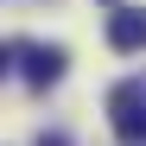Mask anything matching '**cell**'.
Returning a JSON list of instances; mask_svg holds the SVG:
<instances>
[{"instance_id": "cell-2", "label": "cell", "mask_w": 146, "mask_h": 146, "mask_svg": "<svg viewBox=\"0 0 146 146\" xmlns=\"http://www.w3.org/2000/svg\"><path fill=\"white\" fill-rule=\"evenodd\" d=\"M19 64H26V83L32 89H51L57 76H64V44H26V51H19Z\"/></svg>"}, {"instance_id": "cell-4", "label": "cell", "mask_w": 146, "mask_h": 146, "mask_svg": "<svg viewBox=\"0 0 146 146\" xmlns=\"http://www.w3.org/2000/svg\"><path fill=\"white\" fill-rule=\"evenodd\" d=\"M38 146H70V140L64 133H38Z\"/></svg>"}, {"instance_id": "cell-5", "label": "cell", "mask_w": 146, "mask_h": 146, "mask_svg": "<svg viewBox=\"0 0 146 146\" xmlns=\"http://www.w3.org/2000/svg\"><path fill=\"white\" fill-rule=\"evenodd\" d=\"M7 57H13V44H0V76H7Z\"/></svg>"}, {"instance_id": "cell-3", "label": "cell", "mask_w": 146, "mask_h": 146, "mask_svg": "<svg viewBox=\"0 0 146 146\" xmlns=\"http://www.w3.org/2000/svg\"><path fill=\"white\" fill-rule=\"evenodd\" d=\"M108 44H114V51H140V44H146V13L121 7V13L108 19Z\"/></svg>"}, {"instance_id": "cell-1", "label": "cell", "mask_w": 146, "mask_h": 146, "mask_svg": "<svg viewBox=\"0 0 146 146\" xmlns=\"http://www.w3.org/2000/svg\"><path fill=\"white\" fill-rule=\"evenodd\" d=\"M108 121H114L121 140H146V76L108 89Z\"/></svg>"}]
</instances>
